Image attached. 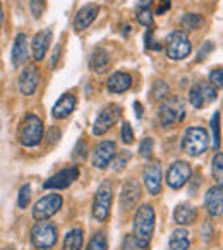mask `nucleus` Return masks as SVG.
<instances>
[{"label": "nucleus", "mask_w": 223, "mask_h": 250, "mask_svg": "<svg viewBox=\"0 0 223 250\" xmlns=\"http://www.w3.org/2000/svg\"><path fill=\"white\" fill-rule=\"evenodd\" d=\"M155 219H156V214H155V209L151 208L150 204L139 206L136 214H134L133 235L144 250H148V247H150V243H151V238H153Z\"/></svg>", "instance_id": "1"}, {"label": "nucleus", "mask_w": 223, "mask_h": 250, "mask_svg": "<svg viewBox=\"0 0 223 250\" xmlns=\"http://www.w3.org/2000/svg\"><path fill=\"white\" fill-rule=\"evenodd\" d=\"M185 118V104L178 96H168L158 106V120L163 129H170Z\"/></svg>", "instance_id": "2"}, {"label": "nucleus", "mask_w": 223, "mask_h": 250, "mask_svg": "<svg viewBox=\"0 0 223 250\" xmlns=\"http://www.w3.org/2000/svg\"><path fill=\"white\" fill-rule=\"evenodd\" d=\"M43 136H45V125H43L42 118L35 113H28L24 117L19 129V143L24 147H36L42 143Z\"/></svg>", "instance_id": "3"}, {"label": "nucleus", "mask_w": 223, "mask_h": 250, "mask_svg": "<svg viewBox=\"0 0 223 250\" xmlns=\"http://www.w3.org/2000/svg\"><path fill=\"white\" fill-rule=\"evenodd\" d=\"M209 146V137L202 127H189L182 137V151L189 156H201Z\"/></svg>", "instance_id": "4"}, {"label": "nucleus", "mask_w": 223, "mask_h": 250, "mask_svg": "<svg viewBox=\"0 0 223 250\" xmlns=\"http://www.w3.org/2000/svg\"><path fill=\"white\" fill-rule=\"evenodd\" d=\"M59 240L57 226L48 221H36L31 228V243L38 250H50Z\"/></svg>", "instance_id": "5"}, {"label": "nucleus", "mask_w": 223, "mask_h": 250, "mask_svg": "<svg viewBox=\"0 0 223 250\" xmlns=\"http://www.w3.org/2000/svg\"><path fill=\"white\" fill-rule=\"evenodd\" d=\"M112 199H113V187L108 180L101 182L93 199V218L98 223H105L110 216Z\"/></svg>", "instance_id": "6"}, {"label": "nucleus", "mask_w": 223, "mask_h": 250, "mask_svg": "<svg viewBox=\"0 0 223 250\" xmlns=\"http://www.w3.org/2000/svg\"><path fill=\"white\" fill-rule=\"evenodd\" d=\"M191 40L185 31H174L167 38L165 52L170 60H184L191 53Z\"/></svg>", "instance_id": "7"}, {"label": "nucleus", "mask_w": 223, "mask_h": 250, "mask_svg": "<svg viewBox=\"0 0 223 250\" xmlns=\"http://www.w3.org/2000/svg\"><path fill=\"white\" fill-rule=\"evenodd\" d=\"M120 115H122V108L119 104H108V106H105L98 113L96 120L93 124V130H91L93 136H103V134H107L115 125V122L120 118Z\"/></svg>", "instance_id": "8"}, {"label": "nucleus", "mask_w": 223, "mask_h": 250, "mask_svg": "<svg viewBox=\"0 0 223 250\" xmlns=\"http://www.w3.org/2000/svg\"><path fill=\"white\" fill-rule=\"evenodd\" d=\"M62 195L59 194H48L45 197H42L40 201H36L35 208H33V218L36 221H45V219L55 216L62 208Z\"/></svg>", "instance_id": "9"}, {"label": "nucleus", "mask_w": 223, "mask_h": 250, "mask_svg": "<svg viewBox=\"0 0 223 250\" xmlns=\"http://www.w3.org/2000/svg\"><path fill=\"white\" fill-rule=\"evenodd\" d=\"M216 96H218V91L209 83H198L189 89V103L198 110L211 104Z\"/></svg>", "instance_id": "10"}, {"label": "nucleus", "mask_w": 223, "mask_h": 250, "mask_svg": "<svg viewBox=\"0 0 223 250\" xmlns=\"http://www.w3.org/2000/svg\"><path fill=\"white\" fill-rule=\"evenodd\" d=\"M191 175H192V168L187 161H174L167 171L168 187L174 188V190H178V188H182L191 180Z\"/></svg>", "instance_id": "11"}, {"label": "nucleus", "mask_w": 223, "mask_h": 250, "mask_svg": "<svg viewBox=\"0 0 223 250\" xmlns=\"http://www.w3.org/2000/svg\"><path fill=\"white\" fill-rule=\"evenodd\" d=\"M79 178V168L76 165L72 167H67L64 170L57 171L55 175H52L50 178H46L45 184H43V188H52V190H62V188H67L74 184V182Z\"/></svg>", "instance_id": "12"}, {"label": "nucleus", "mask_w": 223, "mask_h": 250, "mask_svg": "<svg viewBox=\"0 0 223 250\" xmlns=\"http://www.w3.org/2000/svg\"><path fill=\"white\" fill-rule=\"evenodd\" d=\"M38 84H40V70L35 63L31 65H26L24 69L21 70L19 74V79H18V87L21 91V94L24 96H33L38 89Z\"/></svg>", "instance_id": "13"}, {"label": "nucleus", "mask_w": 223, "mask_h": 250, "mask_svg": "<svg viewBox=\"0 0 223 250\" xmlns=\"http://www.w3.org/2000/svg\"><path fill=\"white\" fill-rule=\"evenodd\" d=\"M117 154V146L113 141H101L93 151L91 165L98 170H105Z\"/></svg>", "instance_id": "14"}, {"label": "nucleus", "mask_w": 223, "mask_h": 250, "mask_svg": "<svg viewBox=\"0 0 223 250\" xmlns=\"http://www.w3.org/2000/svg\"><path fill=\"white\" fill-rule=\"evenodd\" d=\"M141 199V185L137 180L131 178L124 184L122 192H120V206H122V211H131V209L136 208V204Z\"/></svg>", "instance_id": "15"}, {"label": "nucleus", "mask_w": 223, "mask_h": 250, "mask_svg": "<svg viewBox=\"0 0 223 250\" xmlns=\"http://www.w3.org/2000/svg\"><path fill=\"white\" fill-rule=\"evenodd\" d=\"M143 182L148 194L158 195L161 192V167L158 161L150 163L143 171Z\"/></svg>", "instance_id": "16"}, {"label": "nucleus", "mask_w": 223, "mask_h": 250, "mask_svg": "<svg viewBox=\"0 0 223 250\" xmlns=\"http://www.w3.org/2000/svg\"><path fill=\"white\" fill-rule=\"evenodd\" d=\"M50 43H52V31L48 28L38 31L31 40V53L35 62H42L46 57V52L50 48Z\"/></svg>", "instance_id": "17"}, {"label": "nucleus", "mask_w": 223, "mask_h": 250, "mask_svg": "<svg viewBox=\"0 0 223 250\" xmlns=\"http://www.w3.org/2000/svg\"><path fill=\"white\" fill-rule=\"evenodd\" d=\"M204 208L209 216L213 218H220L223 216V188L209 187L204 195Z\"/></svg>", "instance_id": "18"}, {"label": "nucleus", "mask_w": 223, "mask_h": 250, "mask_svg": "<svg viewBox=\"0 0 223 250\" xmlns=\"http://www.w3.org/2000/svg\"><path fill=\"white\" fill-rule=\"evenodd\" d=\"M100 14V5L96 4H86L77 11L76 18H74V29L76 31H84L94 22V19Z\"/></svg>", "instance_id": "19"}, {"label": "nucleus", "mask_w": 223, "mask_h": 250, "mask_svg": "<svg viewBox=\"0 0 223 250\" xmlns=\"http://www.w3.org/2000/svg\"><path fill=\"white\" fill-rule=\"evenodd\" d=\"M76 104H77V100H76V94L74 93H66L59 98L55 104L52 108V117L55 120H64L67 118L74 110H76Z\"/></svg>", "instance_id": "20"}, {"label": "nucleus", "mask_w": 223, "mask_h": 250, "mask_svg": "<svg viewBox=\"0 0 223 250\" xmlns=\"http://www.w3.org/2000/svg\"><path fill=\"white\" fill-rule=\"evenodd\" d=\"M29 59L28 52V36L24 33H18L14 38V45H12V65L16 69L22 67Z\"/></svg>", "instance_id": "21"}, {"label": "nucleus", "mask_w": 223, "mask_h": 250, "mask_svg": "<svg viewBox=\"0 0 223 250\" xmlns=\"http://www.w3.org/2000/svg\"><path fill=\"white\" fill-rule=\"evenodd\" d=\"M133 86V76L129 72H124V70H117L113 72L107 81V89L113 94L126 93Z\"/></svg>", "instance_id": "22"}, {"label": "nucleus", "mask_w": 223, "mask_h": 250, "mask_svg": "<svg viewBox=\"0 0 223 250\" xmlns=\"http://www.w3.org/2000/svg\"><path fill=\"white\" fill-rule=\"evenodd\" d=\"M110 67V55L105 48H94L89 55V69L93 72L103 74Z\"/></svg>", "instance_id": "23"}, {"label": "nucleus", "mask_w": 223, "mask_h": 250, "mask_svg": "<svg viewBox=\"0 0 223 250\" xmlns=\"http://www.w3.org/2000/svg\"><path fill=\"white\" fill-rule=\"evenodd\" d=\"M174 219L177 225H192L198 219V209L191 204H178L174 211Z\"/></svg>", "instance_id": "24"}, {"label": "nucleus", "mask_w": 223, "mask_h": 250, "mask_svg": "<svg viewBox=\"0 0 223 250\" xmlns=\"http://www.w3.org/2000/svg\"><path fill=\"white\" fill-rule=\"evenodd\" d=\"M84 242V231L81 228H72L66 233L64 238V250H81Z\"/></svg>", "instance_id": "25"}, {"label": "nucleus", "mask_w": 223, "mask_h": 250, "mask_svg": "<svg viewBox=\"0 0 223 250\" xmlns=\"http://www.w3.org/2000/svg\"><path fill=\"white\" fill-rule=\"evenodd\" d=\"M209 129H211V141H213V149L218 151L222 146V127H220V113H213L211 120H209Z\"/></svg>", "instance_id": "26"}, {"label": "nucleus", "mask_w": 223, "mask_h": 250, "mask_svg": "<svg viewBox=\"0 0 223 250\" xmlns=\"http://www.w3.org/2000/svg\"><path fill=\"white\" fill-rule=\"evenodd\" d=\"M202 24H204V19H202L201 14H191V12H187V14H184L180 19V26L185 29V31L199 29Z\"/></svg>", "instance_id": "27"}, {"label": "nucleus", "mask_w": 223, "mask_h": 250, "mask_svg": "<svg viewBox=\"0 0 223 250\" xmlns=\"http://www.w3.org/2000/svg\"><path fill=\"white\" fill-rule=\"evenodd\" d=\"M211 175L215 178L216 185L223 188V153H216L211 161Z\"/></svg>", "instance_id": "28"}, {"label": "nucleus", "mask_w": 223, "mask_h": 250, "mask_svg": "<svg viewBox=\"0 0 223 250\" xmlns=\"http://www.w3.org/2000/svg\"><path fill=\"white\" fill-rule=\"evenodd\" d=\"M107 249H108L107 236H105L103 231H100V233H96V235H93V238L88 243L86 250H107Z\"/></svg>", "instance_id": "29"}, {"label": "nucleus", "mask_w": 223, "mask_h": 250, "mask_svg": "<svg viewBox=\"0 0 223 250\" xmlns=\"http://www.w3.org/2000/svg\"><path fill=\"white\" fill-rule=\"evenodd\" d=\"M31 201V185L24 184L21 188H19V194H18V208L19 209H26Z\"/></svg>", "instance_id": "30"}, {"label": "nucleus", "mask_w": 223, "mask_h": 250, "mask_svg": "<svg viewBox=\"0 0 223 250\" xmlns=\"http://www.w3.org/2000/svg\"><path fill=\"white\" fill-rule=\"evenodd\" d=\"M153 147H155L153 139H151V137H144V139L139 143L141 158H144V160H151V156H153Z\"/></svg>", "instance_id": "31"}, {"label": "nucleus", "mask_w": 223, "mask_h": 250, "mask_svg": "<svg viewBox=\"0 0 223 250\" xmlns=\"http://www.w3.org/2000/svg\"><path fill=\"white\" fill-rule=\"evenodd\" d=\"M167 94H168L167 83H163V81H156V83L153 84V89H151V96H153L155 100H165Z\"/></svg>", "instance_id": "32"}, {"label": "nucleus", "mask_w": 223, "mask_h": 250, "mask_svg": "<svg viewBox=\"0 0 223 250\" xmlns=\"http://www.w3.org/2000/svg\"><path fill=\"white\" fill-rule=\"evenodd\" d=\"M129 160H131V153L129 151H124V153H120V154H115V158L112 160V167H113L115 171H120L122 168H126Z\"/></svg>", "instance_id": "33"}, {"label": "nucleus", "mask_w": 223, "mask_h": 250, "mask_svg": "<svg viewBox=\"0 0 223 250\" xmlns=\"http://www.w3.org/2000/svg\"><path fill=\"white\" fill-rule=\"evenodd\" d=\"M191 247L189 236H172L170 238V250H187Z\"/></svg>", "instance_id": "34"}, {"label": "nucleus", "mask_w": 223, "mask_h": 250, "mask_svg": "<svg viewBox=\"0 0 223 250\" xmlns=\"http://www.w3.org/2000/svg\"><path fill=\"white\" fill-rule=\"evenodd\" d=\"M136 19L143 26H148V28L153 26V12H151V9H139L136 12Z\"/></svg>", "instance_id": "35"}, {"label": "nucleus", "mask_w": 223, "mask_h": 250, "mask_svg": "<svg viewBox=\"0 0 223 250\" xmlns=\"http://www.w3.org/2000/svg\"><path fill=\"white\" fill-rule=\"evenodd\" d=\"M86 158H88V144L84 143V141H79L72 153V160L76 161V163H83Z\"/></svg>", "instance_id": "36"}, {"label": "nucleus", "mask_w": 223, "mask_h": 250, "mask_svg": "<svg viewBox=\"0 0 223 250\" xmlns=\"http://www.w3.org/2000/svg\"><path fill=\"white\" fill-rule=\"evenodd\" d=\"M45 11V0H29V12L35 19H40Z\"/></svg>", "instance_id": "37"}, {"label": "nucleus", "mask_w": 223, "mask_h": 250, "mask_svg": "<svg viewBox=\"0 0 223 250\" xmlns=\"http://www.w3.org/2000/svg\"><path fill=\"white\" fill-rule=\"evenodd\" d=\"M120 137H122V143H126V144L134 143V130L129 122H124L122 127H120Z\"/></svg>", "instance_id": "38"}, {"label": "nucleus", "mask_w": 223, "mask_h": 250, "mask_svg": "<svg viewBox=\"0 0 223 250\" xmlns=\"http://www.w3.org/2000/svg\"><path fill=\"white\" fill-rule=\"evenodd\" d=\"M209 84L216 89H223V69H215L209 74Z\"/></svg>", "instance_id": "39"}, {"label": "nucleus", "mask_w": 223, "mask_h": 250, "mask_svg": "<svg viewBox=\"0 0 223 250\" xmlns=\"http://www.w3.org/2000/svg\"><path fill=\"white\" fill-rule=\"evenodd\" d=\"M144 46L146 50H160L161 45L155 40V29H148L144 35Z\"/></svg>", "instance_id": "40"}, {"label": "nucleus", "mask_w": 223, "mask_h": 250, "mask_svg": "<svg viewBox=\"0 0 223 250\" xmlns=\"http://www.w3.org/2000/svg\"><path fill=\"white\" fill-rule=\"evenodd\" d=\"M122 250H144V249L139 245V242L134 238V235H127L122 242Z\"/></svg>", "instance_id": "41"}, {"label": "nucleus", "mask_w": 223, "mask_h": 250, "mask_svg": "<svg viewBox=\"0 0 223 250\" xmlns=\"http://www.w3.org/2000/svg\"><path fill=\"white\" fill-rule=\"evenodd\" d=\"M213 48H215V45H213V42H206L201 45V48L198 50V57H196V60L198 62H202V60L206 59V57L209 55V53L213 52Z\"/></svg>", "instance_id": "42"}, {"label": "nucleus", "mask_w": 223, "mask_h": 250, "mask_svg": "<svg viewBox=\"0 0 223 250\" xmlns=\"http://www.w3.org/2000/svg\"><path fill=\"white\" fill-rule=\"evenodd\" d=\"M172 4H170V0H158V7L155 9V14L156 16H161L163 12L170 11Z\"/></svg>", "instance_id": "43"}, {"label": "nucleus", "mask_w": 223, "mask_h": 250, "mask_svg": "<svg viewBox=\"0 0 223 250\" xmlns=\"http://www.w3.org/2000/svg\"><path fill=\"white\" fill-rule=\"evenodd\" d=\"M201 235H202V240H211V235H213V228H211V225L209 223H204L202 225V228H201Z\"/></svg>", "instance_id": "44"}, {"label": "nucleus", "mask_w": 223, "mask_h": 250, "mask_svg": "<svg viewBox=\"0 0 223 250\" xmlns=\"http://www.w3.org/2000/svg\"><path fill=\"white\" fill-rule=\"evenodd\" d=\"M59 137H60V130H59V129H55V127H52V129H50V136H48L50 144L57 143V141H59Z\"/></svg>", "instance_id": "45"}, {"label": "nucleus", "mask_w": 223, "mask_h": 250, "mask_svg": "<svg viewBox=\"0 0 223 250\" xmlns=\"http://www.w3.org/2000/svg\"><path fill=\"white\" fill-rule=\"evenodd\" d=\"M59 57H60V45H57V48L53 50V53H52V60H50V67H55L57 60H59Z\"/></svg>", "instance_id": "46"}, {"label": "nucleus", "mask_w": 223, "mask_h": 250, "mask_svg": "<svg viewBox=\"0 0 223 250\" xmlns=\"http://www.w3.org/2000/svg\"><path fill=\"white\" fill-rule=\"evenodd\" d=\"M134 110H136V117L137 118L143 117V103H139V101H134Z\"/></svg>", "instance_id": "47"}, {"label": "nucleus", "mask_w": 223, "mask_h": 250, "mask_svg": "<svg viewBox=\"0 0 223 250\" xmlns=\"http://www.w3.org/2000/svg\"><path fill=\"white\" fill-rule=\"evenodd\" d=\"M151 4H153V0H139V2H137V7L139 9H151Z\"/></svg>", "instance_id": "48"}, {"label": "nucleus", "mask_w": 223, "mask_h": 250, "mask_svg": "<svg viewBox=\"0 0 223 250\" xmlns=\"http://www.w3.org/2000/svg\"><path fill=\"white\" fill-rule=\"evenodd\" d=\"M2 22H4V9H2V0H0V29H2Z\"/></svg>", "instance_id": "49"}, {"label": "nucleus", "mask_w": 223, "mask_h": 250, "mask_svg": "<svg viewBox=\"0 0 223 250\" xmlns=\"http://www.w3.org/2000/svg\"><path fill=\"white\" fill-rule=\"evenodd\" d=\"M4 250H16V249H14V247H5Z\"/></svg>", "instance_id": "50"}]
</instances>
